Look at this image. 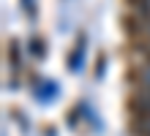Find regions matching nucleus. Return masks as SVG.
<instances>
[{
	"mask_svg": "<svg viewBox=\"0 0 150 136\" xmlns=\"http://www.w3.org/2000/svg\"><path fill=\"white\" fill-rule=\"evenodd\" d=\"M30 52H33V54H36V57L41 60L44 54H47V44H44L41 38H33V41H30Z\"/></svg>",
	"mask_w": 150,
	"mask_h": 136,
	"instance_id": "nucleus-2",
	"label": "nucleus"
},
{
	"mask_svg": "<svg viewBox=\"0 0 150 136\" xmlns=\"http://www.w3.org/2000/svg\"><path fill=\"white\" fill-rule=\"evenodd\" d=\"M8 63H11L14 68H19V44L16 41L8 44Z\"/></svg>",
	"mask_w": 150,
	"mask_h": 136,
	"instance_id": "nucleus-1",
	"label": "nucleus"
}]
</instances>
